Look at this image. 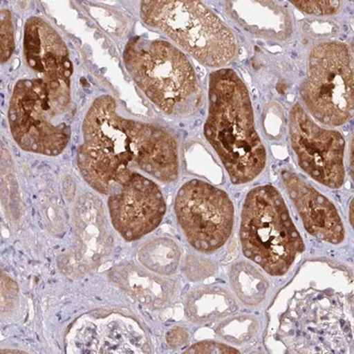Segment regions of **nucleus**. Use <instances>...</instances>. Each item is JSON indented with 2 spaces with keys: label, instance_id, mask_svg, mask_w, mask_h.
Returning <instances> with one entry per match:
<instances>
[{
  "label": "nucleus",
  "instance_id": "nucleus-2",
  "mask_svg": "<svg viewBox=\"0 0 354 354\" xmlns=\"http://www.w3.org/2000/svg\"><path fill=\"white\" fill-rule=\"evenodd\" d=\"M204 133L232 183H250L264 171L267 155L256 131L252 102L234 70L223 68L209 75Z\"/></svg>",
  "mask_w": 354,
  "mask_h": 354
},
{
  "label": "nucleus",
  "instance_id": "nucleus-22",
  "mask_svg": "<svg viewBox=\"0 0 354 354\" xmlns=\"http://www.w3.org/2000/svg\"><path fill=\"white\" fill-rule=\"evenodd\" d=\"M188 339V335L185 330L181 329V328H177V329L171 330V332L167 334V342H169V346H180L185 344Z\"/></svg>",
  "mask_w": 354,
  "mask_h": 354
},
{
  "label": "nucleus",
  "instance_id": "nucleus-17",
  "mask_svg": "<svg viewBox=\"0 0 354 354\" xmlns=\"http://www.w3.org/2000/svg\"><path fill=\"white\" fill-rule=\"evenodd\" d=\"M139 259L151 271L162 274L176 272L180 260V250L174 241L157 239L145 244L139 251Z\"/></svg>",
  "mask_w": 354,
  "mask_h": 354
},
{
  "label": "nucleus",
  "instance_id": "nucleus-23",
  "mask_svg": "<svg viewBox=\"0 0 354 354\" xmlns=\"http://www.w3.org/2000/svg\"><path fill=\"white\" fill-rule=\"evenodd\" d=\"M351 225H353V202H351Z\"/></svg>",
  "mask_w": 354,
  "mask_h": 354
},
{
  "label": "nucleus",
  "instance_id": "nucleus-19",
  "mask_svg": "<svg viewBox=\"0 0 354 354\" xmlns=\"http://www.w3.org/2000/svg\"><path fill=\"white\" fill-rule=\"evenodd\" d=\"M300 11L311 15L329 16L339 13L342 1H291Z\"/></svg>",
  "mask_w": 354,
  "mask_h": 354
},
{
  "label": "nucleus",
  "instance_id": "nucleus-7",
  "mask_svg": "<svg viewBox=\"0 0 354 354\" xmlns=\"http://www.w3.org/2000/svg\"><path fill=\"white\" fill-rule=\"evenodd\" d=\"M279 335L291 353H348L353 342L339 298L315 290L295 295L281 317Z\"/></svg>",
  "mask_w": 354,
  "mask_h": 354
},
{
  "label": "nucleus",
  "instance_id": "nucleus-16",
  "mask_svg": "<svg viewBox=\"0 0 354 354\" xmlns=\"http://www.w3.org/2000/svg\"><path fill=\"white\" fill-rule=\"evenodd\" d=\"M230 276L232 288L243 304L257 305L263 301L269 283L253 266L237 263L232 268Z\"/></svg>",
  "mask_w": 354,
  "mask_h": 354
},
{
  "label": "nucleus",
  "instance_id": "nucleus-6",
  "mask_svg": "<svg viewBox=\"0 0 354 354\" xmlns=\"http://www.w3.org/2000/svg\"><path fill=\"white\" fill-rule=\"evenodd\" d=\"M70 92L55 90L43 79H23L14 87L8 120L16 143L27 152L57 156L71 136Z\"/></svg>",
  "mask_w": 354,
  "mask_h": 354
},
{
  "label": "nucleus",
  "instance_id": "nucleus-4",
  "mask_svg": "<svg viewBox=\"0 0 354 354\" xmlns=\"http://www.w3.org/2000/svg\"><path fill=\"white\" fill-rule=\"evenodd\" d=\"M241 241L244 255L276 277L285 274L305 248L285 200L270 184L254 188L247 195Z\"/></svg>",
  "mask_w": 354,
  "mask_h": 354
},
{
  "label": "nucleus",
  "instance_id": "nucleus-21",
  "mask_svg": "<svg viewBox=\"0 0 354 354\" xmlns=\"http://www.w3.org/2000/svg\"><path fill=\"white\" fill-rule=\"evenodd\" d=\"M186 353H239V351L218 342H203L191 346Z\"/></svg>",
  "mask_w": 354,
  "mask_h": 354
},
{
  "label": "nucleus",
  "instance_id": "nucleus-20",
  "mask_svg": "<svg viewBox=\"0 0 354 354\" xmlns=\"http://www.w3.org/2000/svg\"><path fill=\"white\" fill-rule=\"evenodd\" d=\"M1 17V62H6L12 55L14 50V32L12 15L6 9H2Z\"/></svg>",
  "mask_w": 354,
  "mask_h": 354
},
{
  "label": "nucleus",
  "instance_id": "nucleus-1",
  "mask_svg": "<svg viewBox=\"0 0 354 354\" xmlns=\"http://www.w3.org/2000/svg\"><path fill=\"white\" fill-rule=\"evenodd\" d=\"M83 143L77 164L91 187L102 194L127 180L135 169L162 183L178 177V149L162 128L122 118L111 95L91 104L82 125ZM137 172V171H136Z\"/></svg>",
  "mask_w": 354,
  "mask_h": 354
},
{
  "label": "nucleus",
  "instance_id": "nucleus-10",
  "mask_svg": "<svg viewBox=\"0 0 354 354\" xmlns=\"http://www.w3.org/2000/svg\"><path fill=\"white\" fill-rule=\"evenodd\" d=\"M290 135L300 167L317 183L333 189L342 187L346 142L341 133L319 127L295 104L290 113Z\"/></svg>",
  "mask_w": 354,
  "mask_h": 354
},
{
  "label": "nucleus",
  "instance_id": "nucleus-14",
  "mask_svg": "<svg viewBox=\"0 0 354 354\" xmlns=\"http://www.w3.org/2000/svg\"><path fill=\"white\" fill-rule=\"evenodd\" d=\"M227 10L237 24L259 38L286 41L292 34L290 12L274 2L228 1Z\"/></svg>",
  "mask_w": 354,
  "mask_h": 354
},
{
  "label": "nucleus",
  "instance_id": "nucleus-11",
  "mask_svg": "<svg viewBox=\"0 0 354 354\" xmlns=\"http://www.w3.org/2000/svg\"><path fill=\"white\" fill-rule=\"evenodd\" d=\"M118 188L109 199V216L125 241L142 239L160 225L167 206L157 184L135 171Z\"/></svg>",
  "mask_w": 354,
  "mask_h": 354
},
{
  "label": "nucleus",
  "instance_id": "nucleus-8",
  "mask_svg": "<svg viewBox=\"0 0 354 354\" xmlns=\"http://www.w3.org/2000/svg\"><path fill=\"white\" fill-rule=\"evenodd\" d=\"M300 94L309 113L323 124L341 127L353 118V58L346 44L330 41L311 50Z\"/></svg>",
  "mask_w": 354,
  "mask_h": 354
},
{
  "label": "nucleus",
  "instance_id": "nucleus-9",
  "mask_svg": "<svg viewBox=\"0 0 354 354\" xmlns=\"http://www.w3.org/2000/svg\"><path fill=\"white\" fill-rule=\"evenodd\" d=\"M174 211L188 242L200 252H215L232 234L234 204L225 191L206 181L193 179L183 184Z\"/></svg>",
  "mask_w": 354,
  "mask_h": 354
},
{
  "label": "nucleus",
  "instance_id": "nucleus-13",
  "mask_svg": "<svg viewBox=\"0 0 354 354\" xmlns=\"http://www.w3.org/2000/svg\"><path fill=\"white\" fill-rule=\"evenodd\" d=\"M281 178L307 232L320 241L342 243L344 223L335 205L292 172H281Z\"/></svg>",
  "mask_w": 354,
  "mask_h": 354
},
{
  "label": "nucleus",
  "instance_id": "nucleus-3",
  "mask_svg": "<svg viewBox=\"0 0 354 354\" xmlns=\"http://www.w3.org/2000/svg\"><path fill=\"white\" fill-rule=\"evenodd\" d=\"M123 62L142 92L165 113L183 118L201 106L202 88L194 68L171 44L136 37L128 41Z\"/></svg>",
  "mask_w": 354,
  "mask_h": 354
},
{
  "label": "nucleus",
  "instance_id": "nucleus-18",
  "mask_svg": "<svg viewBox=\"0 0 354 354\" xmlns=\"http://www.w3.org/2000/svg\"><path fill=\"white\" fill-rule=\"evenodd\" d=\"M258 323L252 317H239L221 324L218 333L225 341L241 344L255 334Z\"/></svg>",
  "mask_w": 354,
  "mask_h": 354
},
{
  "label": "nucleus",
  "instance_id": "nucleus-12",
  "mask_svg": "<svg viewBox=\"0 0 354 354\" xmlns=\"http://www.w3.org/2000/svg\"><path fill=\"white\" fill-rule=\"evenodd\" d=\"M24 55L38 78L55 90L70 92L73 68L68 48L57 32L41 18L31 17L26 22Z\"/></svg>",
  "mask_w": 354,
  "mask_h": 354
},
{
  "label": "nucleus",
  "instance_id": "nucleus-15",
  "mask_svg": "<svg viewBox=\"0 0 354 354\" xmlns=\"http://www.w3.org/2000/svg\"><path fill=\"white\" fill-rule=\"evenodd\" d=\"M236 309L234 298L221 286L197 288L188 295L185 301L186 315L195 323L218 320L234 313Z\"/></svg>",
  "mask_w": 354,
  "mask_h": 354
},
{
  "label": "nucleus",
  "instance_id": "nucleus-5",
  "mask_svg": "<svg viewBox=\"0 0 354 354\" xmlns=\"http://www.w3.org/2000/svg\"><path fill=\"white\" fill-rule=\"evenodd\" d=\"M141 17L206 66H225L236 57L234 32L202 2L143 1Z\"/></svg>",
  "mask_w": 354,
  "mask_h": 354
}]
</instances>
